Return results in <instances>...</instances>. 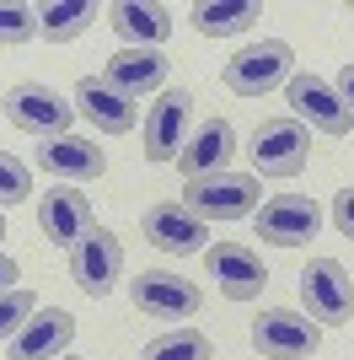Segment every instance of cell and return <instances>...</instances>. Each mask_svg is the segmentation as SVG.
Instances as JSON below:
<instances>
[{
	"instance_id": "cell-1",
	"label": "cell",
	"mask_w": 354,
	"mask_h": 360,
	"mask_svg": "<svg viewBox=\"0 0 354 360\" xmlns=\"http://www.w3.org/2000/svg\"><path fill=\"white\" fill-rule=\"evenodd\" d=\"M247 156H252V178H295L311 162V135H306V124H295L290 113L284 119H263L252 129Z\"/></svg>"
},
{
	"instance_id": "cell-2",
	"label": "cell",
	"mask_w": 354,
	"mask_h": 360,
	"mask_svg": "<svg viewBox=\"0 0 354 360\" xmlns=\"http://www.w3.org/2000/svg\"><path fill=\"white\" fill-rule=\"evenodd\" d=\"M258 178L252 172H209V178H188L183 188V205H188L199 221H242V215H258Z\"/></svg>"
},
{
	"instance_id": "cell-3",
	"label": "cell",
	"mask_w": 354,
	"mask_h": 360,
	"mask_svg": "<svg viewBox=\"0 0 354 360\" xmlns=\"http://www.w3.org/2000/svg\"><path fill=\"white\" fill-rule=\"evenodd\" d=\"M290 65H295L290 44H280V38H258V44L236 49L221 75H225V86H231L236 97H268L274 86H290V75H295Z\"/></svg>"
},
{
	"instance_id": "cell-4",
	"label": "cell",
	"mask_w": 354,
	"mask_h": 360,
	"mask_svg": "<svg viewBox=\"0 0 354 360\" xmlns=\"http://www.w3.org/2000/svg\"><path fill=\"white\" fill-rule=\"evenodd\" d=\"M252 349L263 360H306V355L322 349V323H311L295 307H268L252 323Z\"/></svg>"
},
{
	"instance_id": "cell-5",
	"label": "cell",
	"mask_w": 354,
	"mask_h": 360,
	"mask_svg": "<svg viewBox=\"0 0 354 360\" xmlns=\"http://www.w3.org/2000/svg\"><path fill=\"white\" fill-rule=\"evenodd\" d=\"M70 119H75V108L44 81H22V86L6 91V124H16V129H27L38 140L70 135Z\"/></svg>"
},
{
	"instance_id": "cell-6",
	"label": "cell",
	"mask_w": 354,
	"mask_h": 360,
	"mask_svg": "<svg viewBox=\"0 0 354 360\" xmlns=\"http://www.w3.org/2000/svg\"><path fill=\"white\" fill-rule=\"evenodd\" d=\"M118 274H124V242H118V231L91 226L86 237L70 248V280L86 290L91 301H103L107 290L118 285Z\"/></svg>"
},
{
	"instance_id": "cell-7",
	"label": "cell",
	"mask_w": 354,
	"mask_h": 360,
	"mask_svg": "<svg viewBox=\"0 0 354 360\" xmlns=\"http://www.w3.org/2000/svg\"><path fill=\"white\" fill-rule=\"evenodd\" d=\"M284 103L295 108L290 119L306 124V129H317V135H349V124H354L349 108H343V97H339V86H333V81H322V75H311V70L290 75Z\"/></svg>"
},
{
	"instance_id": "cell-8",
	"label": "cell",
	"mask_w": 354,
	"mask_h": 360,
	"mask_svg": "<svg viewBox=\"0 0 354 360\" xmlns=\"http://www.w3.org/2000/svg\"><path fill=\"white\" fill-rule=\"evenodd\" d=\"M301 301L311 323H349L354 317V285L339 258H311L301 269Z\"/></svg>"
},
{
	"instance_id": "cell-9",
	"label": "cell",
	"mask_w": 354,
	"mask_h": 360,
	"mask_svg": "<svg viewBox=\"0 0 354 360\" xmlns=\"http://www.w3.org/2000/svg\"><path fill=\"white\" fill-rule=\"evenodd\" d=\"M199 307H204V290L183 274H166V269L134 274V312L162 317V323H188Z\"/></svg>"
},
{
	"instance_id": "cell-10",
	"label": "cell",
	"mask_w": 354,
	"mask_h": 360,
	"mask_svg": "<svg viewBox=\"0 0 354 360\" xmlns=\"http://www.w3.org/2000/svg\"><path fill=\"white\" fill-rule=\"evenodd\" d=\"M252 221H258V237L263 242H274V248H301V242H311L322 231V205L311 194H280V199H268Z\"/></svg>"
},
{
	"instance_id": "cell-11",
	"label": "cell",
	"mask_w": 354,
	"mask_h": 360,
	"mask_svg": "<svg viewBox=\"0 0 354 360\" xmlns=\"http://www.w3.org/2000/svg\"><path fill=\"white\" fill-rule=\"evenodd\" d=\"M188 129H193V91H162L156 108L145 113V162H177V150L188 146Z\"/></svg>"
},
{
	"instance_id": "cell-12",
	"label": "cell",
	"mask_w": 354,
	"mask_h": 360,
	"mask_svg": "<svg viewBox=\"0 0 354 360\" xmlns=\"http://www.w3.org/2000/svg\"><path fill=\"white\" fill-rule=\"evenodd\" d=\"M140 231H145V242L156 253H172V258H188V253H204L209 248V226L199 221L188 205H172V199H166V205H150Z\"/></svg>"
},
{
	"instance_id": "cell-13",
	"label": "cell",
	"mask_w": 354,
	"mask_h": 360,
	"mask_svg": "<svg viewBox=\"0 0 354 360\" xmlns=\"http://www.w3.org/2000/svg\"><path fill=\"white\" fill-rule=\"evenodd\" d=\"M204 264H209V280L221 285V296H231V301H252L268 285L263 258L252 253V248H242V242H215V248H204Z\"/></svg>"
},
{
	"instance_id": "cell-14",
	"label": "cell",
	"mask_w": 354,
	"mask_h": 360,
	"mask_svg": "<svg viewBox=\"0 0 354 360\" xmlns=\"http://www.w3.org/2000/svg\"><path fill=\"white\" fill-rule=\"evenodd\" d=\"M38 226H44V237L54 242V248H75V242L97 226L91 221V199L81 194V188H70V183H54V188L38 199Z\"/></svg>"
},
{
	"instance_id": "cell-15",
	"label": "cell",
	"mask_w": 354,
	"mask_h": 360,
	"mask_svg": "<svg viewBox=\"0 0 354 360\" xmlns=\"http://www.w3.org/2000/svg\"><path fill=\"white\" fill-rule=\"evenodd\" d=\"M107 27L129 49H162L177 22L172 6H162V0H118V6H107Z\"/></svg>"
},
{
	"instance_id": "cell-16",
	"label": "cell",
	"mask_w": 354,
	"mask_h": 360,
	"mask_svg": "<svg viewBox=\"0 0 354 360\" xmlns=\"http://www.w3.org/2000/svg\"><path fill=\"white\" fill-rule=\"evenodd\" d=\"M75 339V317L65 307H38L27 328L11 339V360H59Z\"/></svg>"
},
{
	"instance_id": "cell-17",
	"label": "cell",
	"mask_w": 354,
	"mask_h": 360,
	"mask_svg": "<svg viewBox=\"0 0 354 360\" xmlns=\"http://www.w3.org/2000/svg\"><path fill=\"white\" fill-rule=\"evenodd\" d=\"M166 70H172V60L162 49H118L113 60L103 65V81L118 86L124 97H145V91L166 86Z\"/></svg>"
},
{
	"instance_id": "cell-18",
	"label": "cell",
	"mask_w": 354,
	"mask_h": 360,
	"mask_svg": "<svg viewBox=\"0 0 354 360\" xmlns=\"http://www.w3.org/2000/svg\"><path fill=\"white\" fill-rule=\"evenodd\" d=\"M75 113H86L103 135H129L134 129V97L107 86L103 75H81L75 81Z\"/></svg>"
},
{
	"instance_id": "cell-19",
	"label": "cell",
	"mask_w": 354,
	"mask_h": 360,
	"mask_svg": "<svg viewBox=\"0 0 354 360\" xmlns=\"http://www.w3.org/2000/svg\"><path fill=\"white\" fill-rule=\"evenodd\" d=\"M231 156H236V129L225 119H209L193 129V140L177 150V167L188 178H209V172H231Z\"/></svg>"
},
{
	"instance_id": "cell-20",
	"label": "cell",
	"mask_w": 354,
	"mask_h": 360,
	"mask_svg": "<svg viewBox=\"0 0 354 360\" xmlns=\"http://www.w3.org/2000/svg\"><path fill=\"white\" fill-rule=\"evenodd\" d=\"M38 167H44L48 178H103L107 172V156L91 140L81 135H59V140H38Z\"/></svg>"
},
{
	"instance_id": "cell-21",
	"label": "cell",
	"mask_w": 354,
	"mask_h": 360,
	"mask_svg": "<svg viewBox=\"0 0 354 360\" xmlns=\"http://www.w3.org/2000/svg\"><path fill=\"white\" fill-rule=\"evenodd\" d=\"M252 22H263V6H258V0H236V6L204 0V6H193V27L204 32V38H236V32H247Z\"/></svg>"
},
{
	"instance_id": "cell-22",
	"label": "cell",
	"mask_w": 354,
	"mask_h": 360,
	"mask_svg": "<svg viewBox=\"0 0 354 360\" xmlns=\"http://www.w3.org/2000/svg\"><path fill=\"white\" fill-rule=\"evenodd\" d=\"M86 27H91V0H54V6H38V32H44L48 44H75Z\"/></svg>"
},
{
	"instance_id": "cell-23",
	"label": "cell",
	"mask_w": 354,
	"mask_h": 360,
	"mask_svg": "<svg viewBox=\"0 0 354 360\" xmlns=\"http://www.w3.org/2000/svg\"><path fill=\"white\" fill-rule=\"evenodd\" d=\"M140 360H215V345H209L199 328H172V333H156Z\"/></svg>"
},
{
	"instance_id": "cell-24",
	"label": "cell",
	"mask_w": 354,
	"mask_h": 360,
	"mask_svg": "<svg viewBox=\"0 0 354 360\" xmlns=\"http://www.w3.org/2000/svg\"><path fill=\"white\" fill-rule=\"evenodd\" d=\"M27 38H38V11L22 6V0L0 6V49H16V44H27Z\"/></svg>"
},
{
	"instance_id": "cell-25",
	"label": "cell",
	"mask_w": 354,
	"mask_h": 360,
	"mask_svg": "<svg viewBox=\"0 0 354 360\" xmlns=\"http://www.w3.org/2000/svg\"><path fill=\"white\" fill-rule=\"evenodd\" d=\"M32 312H38V296H32V290H6V296H0V345L27 328Z\"/></svg>"
},
{
	"instance_id": "cell-26",
	"label": "cell",
	"mask_w": 354,
	"mask_h": 360,
	"mask_svg": "<svg viewBox=\"0 0 354 360\" xmlns=\"http://www.w3.org/2000/svg\"><path fill=\"white\" fill-rule=\"evenodd\" d=\"M27 194H32V172H27V162H16V156H6V150H0V205L11 210V205H22Z\"/></svg>"
},
{
	"instance_id": "cell-27",
	"label": "cell",
	"mask_w": 354,
	"mask_h": 360,
	"mask_svg": "<svg viewBox=\"0 0 354 360\" xmlns=\"http://www.w3.org/2000/svg\"><path fill=\"white\" fill-rule=\"evenodd\" d=\"M333 226L354 242V188H339V194H333Z\"/></svg>"
},
{
	"instance_id": "cell-28",
	"label": "cell",
	"mask_w": 354,
	"mask_h": 360,
	"mask_svg": "<svg viewBox=\"0 0 354 360\" xmlns=\"http://www.w3.org/2000/svg\"><path fill=\"white\" fill-rule=\"evenodd\" d=\"M333 86H339L343 108H349V119H354V65H343V70H339V81H333Z\"/></svg>"
},
{
	"instance_id": "cell-29",
	"label": "cell",
	"mask_w": 354,
	"mask_h": 360,
	"mask_svg": "<svg viewBox=\"0 0 354 360\" xmlns=\"http://www.w3.org/2000/svg\"><path fill=\"white\" fill-rule=\"evenodd\" d=\"M11 280H16V258H11V253H0V296H6V290H16Z\"/></svg>"
},
{
	"instance_id": "cell-30",
	"label": "cell",
	"mask_w": 354,
	"mask_h": 360,
	"mask_svg": "<svg viewBox=\"0 0 354 360\" xmlns=\"http://www.w3.org/2000/svg\"><path fill=\"white\" fill-rule=\"evenodd\" d=\"M0 248H6V215H0Z\"/></svg>"
},
{
	"instance_id": "cell-31",
	"label": "cell",
	"mask_w": 354,
	"mask_h": 360,
	"mask_svg": "<svg viewBox=\"0 0 354 360\" xmlns=\"http://www.w3.org/2000/svg\"><path fill=\"white\" fill-rule=\"evenodd\" d=\"M59 360H70V355H59Z\"/></svg>"
},
{
	"instance_id": "cell-32",
	"label": "cell",
	"mask_w": 354,
	"mask_h": 360,
	"mask_svg": "<svg viewBox=\"0 0 354 360\" xmlns=\"http://www.w3.org/2000/svg\"><path fill=\"white\" fill-rule=\"evenodd\" d=\"M349 16H354V6H349Z\"/></svg>"
}]
</instances>
